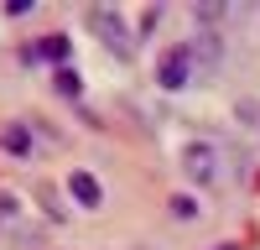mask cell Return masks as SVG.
I'll use <instances>...</instances> for the list:
<instances>
[{"label":"cell","mask_w":260,"mask_h":250,"mask_svg":"<svg viewBox=\"0 0 260 250\" xmlns=\"http://www.w3.org/2000/svg\"><path fill=\"white\" fill-rule=\"evenodd\" d=\"M89 32H94V37H99L115 57H130V47H136L130 26L120 21V11H110V6H94V11H89Z\"/></svg>","instance_id":"cell-1"},{"label":"cell","mask_w":260,"mask_h":250,"mask_svg":"<svg viewBox=\"0 0 260 250\" xmlns=\"http://www.w3.org/2000/svg\"><path fill=\"white\" fill-rule=\"evenodd\" d=\"M21 57H26V63H57V68H68V37H42Z\"/></svg>","instance_id":"cell-4"},{"label":"cell","mask_w":260,"mask_h":250,"mask_svg":"<svg viewBox=\"0 0 260 250\" xmlns=\"http://www.w3.org/2000/svg\"><path fill=\"white\" fill-rule=\"evenodd\" d=\"M219 250H234V245H219Z\"/></svg>","instance_id":"cell-11"},{"label":"cell","mask_w":260,"mask_h":250,"mask_svg":"<svg viewBox=\"0 0 260 250\" xmlns=\"http://www.w3.org/2000/svg\"><path fill=\"white\" fill-rule=\"evenodd\" d=\"M52 83H57V94H62V99H78V94H83V78H78L73 68H57Z\"/></svg>","instance_id":"cell-7"},{"label":"cell","mask_w":260,"mask_h":250,"mask_svg":"<svg viewBox=\"0 0 260 250\" xmlns=\"http://www.w3.org/2000/svg\"><path fill=\"white\" fill-rule=\"evenodd\" d=\"M0 11H6V16H26V11H37V6H31V0H6Z\"/></svg>","instance_id":"cell-10"},{"label":"cell","mask_w":260,"mask_h":250,"mask_svg":"<svg viewBox=\"0 0 260 250\" xmlns=\"http://www.w3.org/2000/svg\"><path fill=\"white\" fill-rule=\"evenodd\" d=\"M68 193H73V203H83V208H99V182H94V172H68Z\"/></svg>","instance_id":"cell-5"},{"label":"cell","mask_w":260,"mask_h":250,"mask_svg":"<svg viewBox=\"0 0 260 250\" xmlns=\"http://www.w3.org/2000/svg\"><path fill=\"white\" fill-rule=\"evenodd\" d=\"M0 146H6L11 157H26L31 151V131L26 125H6V131H0Z\"/></svg>","instance_id":"cell-6"},{"label":"cell","mask_w":260,"mask_h":250,"mask_svg":"<svg viewBox=\"0 0 260 250\" xmlns=\"http://www.w3.org/2000/svg\"><path fill=\"white\" fill-rule=\"evenodd\" d=\"M172 214H177V219H198V203H192V198H172Z\"/></svg>","instance_id":"cell-9"},{"label":"cell","mask_w":260,"mask_h":250,"mask_svg":"<svg viewBox=\"0 0 260 250\" xmlns=\"http://www.w3.org/2000/svg\"><path fill=\"white\" fill-rule=\"evenodd\" d=\"M182 167H187V177L213 182V172H219V151H213L208 141H192V146H182Z\"/></svg>","instance_id":"cell-3"},{"label":"cell","mask_w":260,"mask_h":250,"mask_svg":"<svg viewBox=\"0 0 260 250\" xmlns=\"http://www.w3.org/2000/svg\"><path fill=\"white\" fill-rule=\"evenodd\" d=\"M229 6H219V0H208V6H192V16H198V26H203V21H208V26H213V21H219Z\"/></svg>","instance_id":"cell-8"},{"label":"cell","mask_w":260,"mask_h":250,"mask_svg":"<svg viewBox=\"0 0 260 250\" xmlns=\"http://www.w3.org/2000/svg\"><path fill=\"white\" fill-rule=\"evenodd\" d=\"M187 73H192V47H172V52H161V63H156V83H161V89H182Z\"/></svg>","instance_id":"cell-2"}]
</instances>
